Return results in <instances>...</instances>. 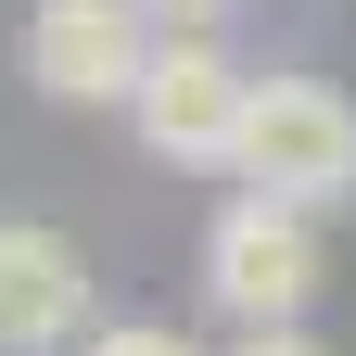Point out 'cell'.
Segmentation results:
<instances>
[{"label": "cell", "instance_id": "5b68a950", "mask_svg": "<svg viewBox=\"0 0 356 356\" xmlns=\"http://www.w3.org/2000/svg\"><path fill=\"white\" fill-rule=\"evenodd\" d=\"M89 331V254L38 216H0V356H64Z\"/></svg>", "mask_w": 356, "mask_h": 356}, {"label": "cell", "instance_id": "7a4b0ae2", "mask_svg": "<svg viewBox=\"0 0 356 356\" xmlns=\"http://www.w3.org/2000/svg\"><path fill=\"white\" fill-rule=\"evenodd\" d=\"M204 293L229 305L242 331H280V318H305V293H318V204L242 191V204L204 229Z\"/></svg>", "mask_w": 356, "mask_h": 356}, {"label": "cell", "instance_id": "277c9868", "mask_svg": "<svg viewBox=\"0 0 356 356\" xmlns=\"http://www.w3.org/2000/svg\"><path fill=\"white\" fill-rule=\"evenodd\" d=\"M153 0H38L26 13V76L51 102H140L153 76Z\"/></svg>", "mask_w": 356, "mask_h": 356}, {"label": "cell", "instance_id": "3957f363", "mask_svg": "<svg viewBox=\"0 0 356 356\" xmlns=\"http://www.w3.org/2000/svg\"><path fill=\"white\" fill-rule=\"evenodd\" d=\"M242 102H254V76L216 51V26H165V51H153L127 115H140V140L165 165H229L242 153Z\"/></svg>", "mask_w": 356, "mask_h": 356}, {"label": "cell", "instance_id": "8992f818", "mask_svg": "<svg viewBox=\"0 0 356 356\" xmlns=\"http://www.w3.org/2000/svg\"><path fill=\"white\" fill-rule=\"evenodd\" d=\"M76 356H204V343H178L165 318H115V331H89Z\"/></svg>", "mask_w": 356, "mask_h": 356}, {"label": "cell", "instance_id": "6da1fadb", "mask_svg": "<svg viewBox=\"0 0 356 356\" xmlns=\"http://www.w3.org/2000/svg\"><path fill=\"white\" fill-rule=\"evenodd\" d=\"M242 191H280V204H343L356 191V102L318 76H254V102H242Z\"/></svg>", "mask_w": 356, "mask_h": 356}, {"label": "cell", "instance_id": "52a82bcc", "mask_svg": "<svg viewBox=\"0 0 356 356\" xmlns=\"http://www.w3.org/2000/svg\"><path fill=\"white\" fill-rule=\"evenodd\" d=\"M153 26H229V0H153Z\"/></svg>", "mask_w": 356, "mask_h": 356}, {"label": "cell", "instance_id": "ba28073f", "mask_svg": "<svg viewBox=\"0 0 356 356\" xmlns=\"http://www.w3.org/2000/svg\"><path fill=\"white\" fill-rule=\"evenodd\" d=\"M242 356H318V343H305V331L280 318V331H242Z\"/></svg>", "mask_w": 356, "mask_h": 356}]
</instances>
